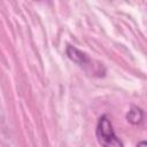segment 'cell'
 <instances>
[{
	"instance_id": "277c9868",
	"label": "cell",
	"mask_w": 147,
	"mask_h": 147,
	"mask_svg": "<svg viewBox=\"0 0 147 147\" xmlns=\"http://www.w3.org/2000/svg\"><path fill=\"white\" fill-rule=\"evenodd\" d=\"M137 147H146V141L145 140H141L140 142H138Z\"/></svg>"
},
{
	"instance_id": "3957f363",
	"label": "cell",
	"mask_w": 147,
	"mask_h": 147,
	"mask_svg": "<svg viewBox=\"0 0 147 147\" xmlns=\"http://www.w3.org/2000/svg\"><path fill=\"white\" fill-rule=\"evenodd\" d=\"M126 119L129 123L133 124V125H138L144 121V111L141 108L137 107V106H132L129 110V113L126 114Z\"/></svg>"
},
{
	"instance_id": "7a4b0ae2",
	"label": "cell",
	"mask_w": 147,
	"mask_h": 147,
	"mask_svg": "<svg viewBox=\"0 0 147 147\" xmlns=\"http://www.w3.org/2000/svg\"><path fill=\"white\" fill-rule=\"evenodd\" d=\"M65 53H67L68 57H69L72 62H75L76 64H78L79 67H82L85 71H88V68H92V67H93V64H92L93 61L90 59V56H88L86 53L79 51L78 48H76V47L69 45V46L67 47V49H65ZM92 71L95 72V70H94L93 68H92Z\"/></svg>"
},
{
	"instance_id": "6da1fadb",
	"label": "cell",
	"mask_w": 147,
	"mask_h": 147,
	"mask_svg": "<svg viewBox=\"0 0 147 147\" xmlns=\"http://www.w3.org/2000/svg\"><path fill=\"white\" fill-rule=\"evenodd\" d=\"M95 133L101 147H124L122 140L115 134L113 124L107 115H102L99 118Z\"/></svg>"
}]
</instances>
